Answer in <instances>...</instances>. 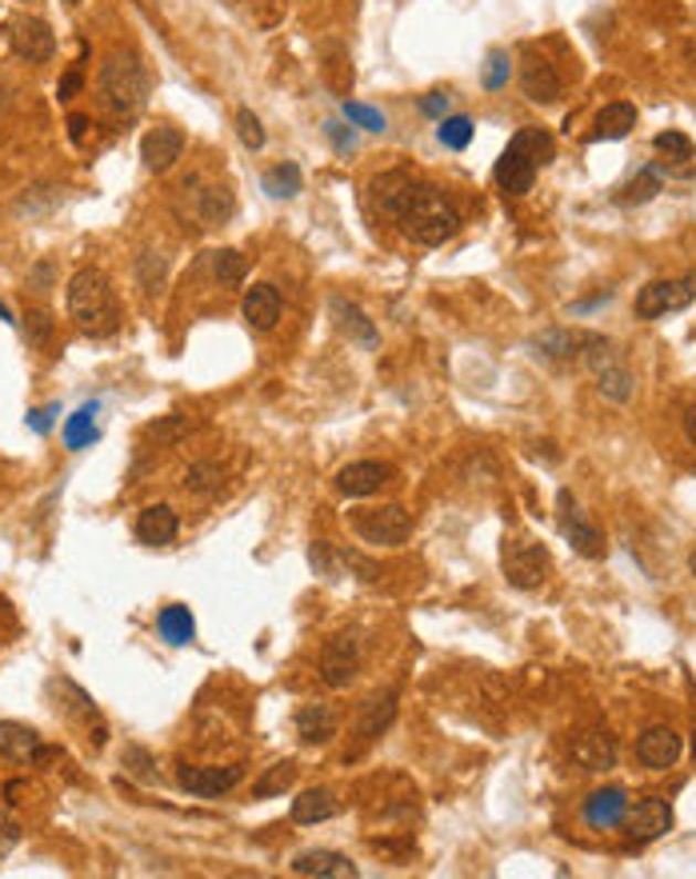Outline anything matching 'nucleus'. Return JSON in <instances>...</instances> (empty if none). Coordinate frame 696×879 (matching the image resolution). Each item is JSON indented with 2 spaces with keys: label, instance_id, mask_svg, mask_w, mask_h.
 I'll use <instances>...</instances> for the list:
<instances>
[{
  "label": "nucleus",
  "instance_id": "53",
  "mask_svg": "<svg viewBox=\"0 0 696 879\" xmlns=\"http://www.w3.org/2000/svg\"><path fill=\"white\" fill-rule=\"evenodd\" d=\"M685 436H688V444L696 448V404L688 409V416H685Z\"/></svg>",
  "mask_w": 696,
  "mask_h": 879
},
{
  "label": "nucleus",
  "instance_id": "46",
  "mask_svg": "<svg viewBox=\"0 0 696 879\" xmlns=\"http://www.w3.org/2000/svg\"><path fill=\"white\" fill-rule=\"evenodd\" d=\"M17 844H21V824L0 812V859L9 856V851L17 848Z\"/></svg>",
  "mask_w": 696,
  "mask_h": 879
},
{
  "label": "nucleus",
  "instance_id": "26",
  "mask_svg": "<svg viewBox=\"0 0 696 879\" xmlns=\"http://www.w3.org/2000/svg\"><path fill=\"white\" fill-rule=\"evenodd\" d=\"M36 748H41V732L36 728H29L21 720H0V755L4 760L24 764V760L36 755Z\"/></svg>",
  "mask_w": 696,
  "mask_h": 879
},
{
  "label": "nucleus",
  "instance_id": "47",
  "mask_svg": "<svg viewBox=\"0 0 696 879\" xmlns=\"http://www.w3.org/2000/svg\"><path fill=\"white\" fill-rule=\"evenodd\" d=\"M81 84H85V73H81V64H73V68L61 76V84H56V100H73V96L81 93Z\"/></svg>",
  "mask_w": 696,
  "mask_h": 879
},
{
  "label": "nucleus",
  "instance_id": "23",
  "mask_svg": "<svg viewBox=\"0 0 696 879\" xmlns=\"http://www.w3.org/2000/svg\"><path fill=\"white\" fill-rule=\"evenodd\" d=\"M681 735L673 732V728H648V732L641 735V743H636V755H641L644 767H653V772H668V767L681 760Z\"/></svg>",
  "mask_w": 696,
  "mask_h": 879
},
{
  "label": "nucleus",
  "instance_id": "35",
  "mask_svg": "<svg viewBox=\"0 0 696 879\" xmlns=\"http://www.w3.org/2000/svg\"><path fill=\"white\" fill-rule=\"evenodd\" d=\"M296 784V764L293 760H281V764H273L268 772L261 775L253 784V796L256 799H273V796H285L288 787Z\"/></svg>",
  "mask_w": 696,
  "mask_h": 879
},
{
  "label": "nucleus",
  "instance_id": "49",
  "mask_svg": "<svg viewBox=\"0 0 696 879\" xmlns=\"http://www.w3.org/2000/svg\"><path fill=\"white\" fill-rule=\"evenodd\" d=\"M125 767H133V772L145 775V780H152V760H148L145 748H128V752H125Z\"/></svg>",
  "mask_w": 696,
  "mask_h": 879
},
{
  "label": "nucleus",
  "instance_id": "21",
  "mask_svg": "<svg viewBox=\"0 0 696 879\" xmlns=\"http://www.w3.org/2000/svg\"><path fill=\"white\" fill-rule=\"evenodd\" d=\"M281 308H285V300H281V293H276L273 284H253L241 300L244 325L253 328V332H273L276 320H281Z\"/></svg>",
  "mask_w": 696,
  "mask_h": 879
},
{
  "label": "nucleus",
  "instance_id": "31",
  "mask_svg": "<svg viewBox=\"0 0 696 879\" xmlns=\"http://www.w3.org/2000/svg\"><path fill=\"white\" fill-rule=\"evenodd\" d=\"M636 128V108L624 105V100H616V105L601 108V116H597V128H592L589 140H624L629 133Z\"/></svg>",
  "mask_w": 696,
  "mask_h": 879
},
{
  "label": "nucleus",
  "instance_id": "5",
  "mask_svg": "<svg viewBox=\"0 0 696 879\" xmlns=\"http://www.w3.org/2000/svg\"><path fill=\"white\" fill-rule=\"evenodd\" d=\"M580 360H584V368L592 372V380H597V388H601L604 400H612V404H629V400H633L636 377H633V368L624 364L621 352L612 348V340H604V336L597 332Z\"/></svg>",
  "mask_w": 696,
  "mask_h": 879
},
{
  "label": "nucleus",
  "instance_id": "27",
  "mask_svg": "<svg viewBox=\"0 0 696 879\" xmlns=\"http://www.w3.org/2000/svg\"><path fill=\"white\" fill-rule=\"evenodd\" d=\"M337 812H340V804L328 787H308V792H300V796L293 799V824H300V827L325 824V819H333Z\"/></svg>",
  "mask_w": 696,
  "mask_h": 879
},
{
  "label": "nucleus",
  "instance_id": "12",
  "mask_svg": "<svg viewBox=\"0 0 696 879\" xmlns=\"http://www.w3.org/2000/svg\"><path fill=\"white\" fill-rule=\"evenodd\" d=\"M357 668H360V644L352 636H333L320 648V680L328 688H348V684L357 680Z\"/></svg>",
  "mask_w": 696,
  "mask_h": 879
},
{
  "label": "nucleus",
  "instance_id": "50",
  "mask_svg": "<svg viewBox=\"0 0 696 879\" xmlns=\"http://www.w3.org/2000/svg\"><path fill=\"white\" fill-rule=\"evenodd\" d=\"M53 416H56V404H49V409H32L29 412V428L44 436V432L53 428Z\"/></svg>",
  "mask_w": 696,
  "mask_h": 879
},
{
  "label": "nucleus",
  "instance_id": "38",
  "mask_svg": "<svg viewBox=\"0 0 696 879\" xmlns=\"http://www.w3.org/2000/svg\"><path fill=\"white\" fill-rule=\"evenodd\" d=\"M653 148L665 160H676V165H688V160H693V152H696L693 140H688L685 133H676V128H668V133H656Z\"/></svg>",
  "mask_w": 696,
  "mask_h": 879
},
{
  "label": "nucleus",
  "instance_id": "34",
  "mask_svg": "<svg viewBox=\"0 0 696 879\" xmlns=\"http://www.w3.org/2000/svg\"><path fill=\"white\" fill-rule=\"evenodd\" d=\"M212 276H217V284H221V288H241L244 276H249V261H244L236 248L212 252Z\"/></svg>",
  "mask_w": 696,
  "mask_h": 879
},
{
  "label": "nucleus",
  "instance_id": "1",
  "mask_svg": "<svg viewBox=\"0 0 696 879\" xmlns=\"http://www.w3.org/2000/svg\"><path fill=\"white\" fill-rule=\"evenodd\" d=\"M148 88H152L148 68L133 49H113L101 64V73H96V100L116 120L137 116L148 105Z\"/></svg>",
  "mask_w": 696,
  "mask_h": 879
},
{
  "label": "nucleus",
  "instance_id": "30",
  "mask_svg": "<svg viewBox=\"0 0 696 879\" xmlns=\"http://www.w3.org/2000/svg\"><path fill=\"white\" fill-rule=\"evenodd\" d=\"M333 316H337V328L345 336H352V340H357V345H365V348H377V328H372V320L365 313H360L357 304L352 300H345V296H337V300H333Z\"/></svg>",
  "mask_w": 696,
  "mask_h": 879
},
{
  "label": "nucleus",
  "instance_id": "9",
  "mask_svg": "<svg viewBox=\"0 0 696 879\" xmlns=\"http://www.w3.org/2000/svg\"><path fill=\"white\" fill-rule=\"evenodd\" d=\"M696 300V273L681 276V280H653L636 293V316L641 320H661L668 313H681Z\"/></svg>",
  "mask_w": 696,
  "mask_h": 879
},
{
  "label": "nucleus",
  "instance_id": "32",
  "mask_svg": "<svg viewBox=\"0 0 696 879\" xmlns=\"http://www.w3.org/2000/svg\"><path fill=\"white\" fill-rule=\"evenodd\" d=\"M96 439V404H81L73 416L64 420V448L81 452Z\"/></svg>",
  "mask_w": 696,
  "mask_h": 879
},
{
  "label": "nucleus",
  "instance_id": "33",
  "mask_svg": "<svg viewBox=\"0 0 696 879\" xmlns=\"http://www.w3.org/2000/svg\"><path fill=\"white\" fill-rule=\"evenodd\" d=\"M392 716H397V696H392V691L384 696V700H372L369 708H365V716H360V723H357L360 743L377 740V735L392 723Z\"/></svg>",
  "mask_w": 696,
  "mask_h": 879
},
{
  "label": "nucleus",
  "instance_id": "28",
  "mask_svg": "<svg viewBox=\"0 0 696 879\" xmlns=\"http://www.w3.org/2000/svg\"><path fill=\"white\" fill-rule=\"evenodd\" d=\"M597 332H577V328H549V332L537 336V348L552 360H580L584 348L592 345Z\"/></svg>",
  "mask_w": 696,
  "mask_h": 879
},
{
  "label": "nucleus",
  "instance_id": "44",
  "mask_svg": "<svg viewBox=\"0 0 696 879\" xmlns=\"http://www.w3.org/2000/svg\"><path fill=\"white\" fill-rule=\"evenodd\" d=\"M49 332H53V320H49L44 313L24 316V336H29V345H44V340H49Z\"/></svg>",
  "mask_w": 696,
  "mask_h": 879
},
{
  "label": "nucleus",
  "instance_id": "6",
  "mask_svg": "<svg viewBox=\"0 0 696 879\" xmlns=\"http://www.w3.org/2000/svg\"><path fill=\"white\" fill-rule=\"evenodd\" d=\"M500 568H505V580L520 592H532L549 580V568H552V555L545 544L537 540H528V536H513L505 540L500 548Z\"/></svg>",
  "mask_w": 696,
  "mask_h": 879
},
{
  "label": "nucleus",
  "instance_id": "48",
  "mask_svg": "<svg viewBox=\"0 0 696 879\" xmlns=\"http://www.w3.org/2000/svg\"><path fill=\"white\" fill-rule=\"evenodd\" d=\"M53 276H56V268H53V261H41L36 264V268H32L29 273V288L32 293H49V288H53Z\"/></svg>",
  "mask_w": 696,
  "mask_h": 879
},
{
  "label": "nucleus",
  "instance_id": "8",
  "mask_svg": "<svg viewBox=\"0 0 696 879\" xmlns=\"http://www.w3.org/2000/svg\"><path fill=\"white\" fill-rule=\"evenodd\" d=\"M416 189H421V180L412 177L409 168H389V172L369 180V204L377 216L401 220L404 209L412 204V197H416Z\"/></svg>",
  "mask_w": 696,
  "mask_h": 879
},
{
  "label": "nucleus",
  "instance_id": "17",
  "mask_svg": "<svg viewBox=\"0 0 696 879\" xmlns=\"http://www.w3.org/2000/svg\"><path fill=\"white\" fill-rule=\"evenodd\" d=\"M520 93H525L532 105H552V100H560L565 84H560V73L545 61V56L528 53L525 64H520Z\"/></svg>",
  "mask_w": 696,
  "mask_h": 879
},
{
  "label": "nucleus",
  "instance_id": "59",
  "mask_svg": "<svg viewBox=\"0 0 696 879\" xmlns=\"http://www.w3.org/2000/svg\"><path fill=\"white\" fill-rule=\"evenodd\" d=\"M21 4H29V0H21Z\"/></svg>",
  "mask_w": 696,
  "mask_h": 879
},
{
  "label": "nucleus",
  "instance_id": "55",
  "mask_svg": "<svg viewBox=\"0 0 696 879\" xmlns=\"http://www.w3.org/2000/svg\"><path fill=\"white\" fill-rule=\"evenodd\" d=\"M4 105H9V100H4V84H0V108H4Z\"/></svg>",
  "mask_w": 696,
  "mask_h": 879
},
{
  "label": "nucleus",
  "instance_id": "15",
  "mask_svg": "<svg viewBox=\"0 0 696 879\" xmlns=\"http://www.w3.org/2000/svg\"><path fill=\"white\" fill-rule=\"evenodd\" d=\"M624 827H629V839H636V844H653V839H661L668 827H673V807H668L661 796H644L641 804L624 816Z\"/></svg>",
  "mask_w": 696,
  "mask_h": 879
},
{
  "label": "nucleus",
  "instance_id": "25",
  "mask_svg": "<svg viewBox=\"0 0 696 879\" xmlns=\"http://www.w3.org/2000/svg\"><path fill=\"white\" fill-rule=\"evenodd\" d=\"M337 728L340 720L328 703H305L296 712V735H300V743H328L337 735Z\"/></svg>",
  "mask_w": 696,
  "mask_h": 879
},
{
  "label": "nucleus",
  "instance_id": "19",
  "mask_svg": "<svg viewBox=\"0 0 696 879\" xmlns=\"http://www.w3.org/2000/svg\"><path fill=\"white\" fill-rule=\"evenodd\" d=\"M572 760H577L584 772H609L616 764V740H612L604 728H592V732L572 735Z\"/></svg>",
  "mask_w": 696,
  "mask_h": 879
},
{
  "label": "nucleus",
  "instance_id": "7",
  "mask_svg": "<svg viewBox=\"0 0 696 879\" xmlns=\"http://www.w3.org/2000/svg\"><path fill=\"white\" fill-rule=\"evenodd\" d=\"M352 532L372 548H401L412 532V516L401 504H380V508H357L348 516Z\"/></svg>",
  "mask_w": 696,
  "mask_h": 879
},
{
  "label": "nucleus",
  "instance_id": "18",
  "mask_svg": "<svg viewBox=\"0 0 696 879\" xmlns=\"http://www.w3.org/2000/svg\"><path fill=\"white\" fill-rule=\"evenodd\" d=\"M392 480V468L380 460H352L345 464V468L337 472V493L340 496H352V500H360V496H372L380 493L384 484Z\"/></svg>",
  "mask_w": 696,
  "mask_h": 879
},
{
  "label": "nucleus",
  "instance_id": "10",
  "mask_svg": "<svg viewBox=\"0 0 696 879\" xmlns=\"http://www.w3.org/2000/svg\"><path fill=\"white\" fill-rule=\"evenodd\" d=\"M244 780V764H209V767H197V764H180L177 767V784L189 792V796H201V799H217V796H229L232 787Z\"/></svg>",
  "mask_w": 696,
  "mask_h": 879
},
{
  "label": "nucleus",
  "instance_id": "56",
  "mask_svg": "<svg viewBox=\"0 0 696 879\" xmlns=\"http://www.w3.org/2000/svg\"><path fill=\"white\" fill-rule=\"evenodd\" d=\"M64 4H68V9H76V4H81V0H64Z\"/></svg>",
  "mask_w": 696,
  "mask_h": 879
},
{
  "label": "nucleus",
  "instance_id": "2",
  "mask_svg": "<svg viewBox=\"0 0 696 879\" xmlns=\"http://www.w3.org/2000/svg\"><path fill=\"white\" fill-rule=\"evenodd\" d=\"M64 308H68V320L93 340H105L120 328V308H116L113 284L101 268H81V273L68 280V293H64Z\"/></svg>",
  "mask_w": 696,
  "mask_h": 879
},
{
  "label": "nucleus",
  "instance_id": "11",
  "mask_svg": "<svg viewBox=\"0 0 696 879\" xmlns=\"http://www.w3.org/2000/svg\"><path fill=\"white\" fill-rule=\"evenodd\" d=\"M557 508H560V532H565V540H569L572 548H577L584 560H601L604 555V536L601 528L589 520V516L580 512L577 500H572L569 493L557 496Z\"/></svg>",
  "mask_w": 696,
  "mask_h": 879
},
{
  "label": "nucleus",
  "instance_id": "13",
  "mask_svg": "<svg viewBox=\"0 0 696 879\" xmlns=\"http://www.w3.org/2000/svg\"><path fill=\"white\" fill-rule=\"evenodd\" d=\"M184 192L189 197V212L201 229H212V224H224V220L236 212V200L224 184H201V180H184Z\"/></svg>",
  "mask_w": 696,
  "mask_h": 879
},
{
  "label": "nucleus",
  "instance_id": "39",
  "mask_svg": "<svg viewBox=\"0 0 696 879\" xmlns=\"http://www.w3.org/2000/svg\"><path fill=\"white\" fill-rule=\"evenodd\" d=\"M665 177L656 172V168H641V177L629 180V189H624V204H644V200H653L661 192Z\"/></svg>",
  "mask_w": 696,
  "mask_h": 879
},
{
  "label": "nucleus",
  "instance_id": "14",
  "mask_svg": "<svg viewBox=\"0 0 696 879\" xmlns=\"http://www.w3.org/2000/svg\"><path fill=\"white\" fill-rule=\"evenodd\" d=\"M180 157H184V133L177 125L148 128L145 140H140V160H145L148 172H169Z\"/></svg>",
  "mask_w": 696,
  "mask_h": 879
},
{
  "label": "nucleus",
  "instance_id": "29",
  "mask_svg": "<svg viewBox=\"0 0 696 879\" xmlns=\"http://www.w3.org/2000/svg\"><path fill=\"white\" fill-rule=\"evenodd\" d=\"M157 632H160V639H165V644H172V648H184V644H192V639H197V619H192V612L184 604H169V607H160Z\"/></svg>",
  "mask_w": 696,
  "mask_h": 879
},
{
  "label": "nucleus",
  "instance_id": "40",
  "mask_svg": "<svg viewBox=\"0 0 696 879\" xmlns=\"http://www.w3.org/2000/svg\"><path fill=\"white\" fill-rule=\"evenodd\" d=\"M436 137H441L444 148H468V140H473V120H468V116H444L441 128H436Z\"/></svg>",
  "mask_w": 696,
  "mask_h": 879
},
{
  "label": "nucleus",
  "instance_id": "54",
  "mask_svg": "<svg viewBox=\"0 0 696 879\" xmlns=\"http://www.w3.org/2000/svg\"><path fill=\"white\" fill-rule=\"evenodd\" d=\"M12 628V616H9V604H4V600H0V636H4V632Z\"/></svg>",
  "mask_w": 696,
  "mask_h": 879
},
{
  "label": "nucleus",
  "instance_id": "3",
  "mask_svg": "<svg viewBox=\"0 0 696 879\" xmlns=\"http://www.w3.org/2000/svg\"><path fill=\"white\" fill-rule=\"evenodd\" d=\"M557 157V140L545 128H520L517 137L508 140V148L496 160V184L505 197H525L532 192V180L545 165Z\"/></svg>",
  "mask_w": 696,
  "mask_h": 879
},
{
  "label": "nucleus",
  "instance_id": "36",
  "mask_svg": "<svg viewBox=\"0 0 696 879\" xmlns=\"http://www.w3.org/2000/svg\"><path fill=\"white\" fill-rule=\"evenodd\" d=\"M261 184L273 200H288V197L300 192V168H296L293 160H285V165L268 168V172L261 177Z\"/></svg>",
  "mask_w": 696,
  "mask_h": 879
},
{
  "label": "nucleus",
  "instance_id": "43",
  "mask_svg": "<svg viewBox=\"0 0 696 879\" xmlns=\"http://www.w3.org/2000/svg\"><path fill=\"white\" fill-rule=\"evenodd\" d=\"M345 120L348 125L365 128V133H384V116L377 108H365V105H345Z\"/></svg>",
  "mask_w": 696,
  "mask_h": 879
},
{
  "label": "nucleus",
  "instance_id": "20",
  "mask_svg": "<svg viewBox=\"0 0 696 879\" xmlns=\"http://www.w3.org/2000/svg\"><path fill=\"white\" fill-rule=\"evenodd\" d=\"M293 876H317V879H352L357 864L333 848H308L293 856Z\"/></svg>",
  "mask_w": 696,
  "mask_h": 879
},
{
  "label": "nucleus",
  "instance_id": "51",
  "mask_svg": "<svg viewBox=\"0 0 696 879\" xmlns=\"http://www.w3.org/2000/svg\"><path fill=\"white\" fill-rule=\"evenodd\" d=\"M421 108H424V113H429V116H441V120H444V108H449V96H444V93H429V96H424V100H421Z\"/></svg>",
  "mask_w": 696,
  "mask_h": 879
},
{
  "label": "nucleus",
  "instance_id": "45",
  "mask_svg": "<svg viewBox=\"0 0 696 879\" xmlns=\"http://www.w3.org/2000/svg\"><path fill=\"white\" fill-rule=\"evenodd\" d=\"M325 133H328V140H333V148H337L340 157H348V152H352V148H357V137H352V128L337 125V120H328V125H325Z\"/></svg>",
  "mask_w": 696,
  "mask_h": 879
},
{
  "label": "nucleus",
  "instance_id": "37",
  "mask_svg": "<svg viewBox=\"0 0 696 879\" xmlns=\"http://www.w3.org/2000/svg\"><path fill=\"white\" fill-rule=\"evenodd\" d=\"M221 484H224V468L217 460H201L184 472V493L212 496V493H221Z\"/></svg>",
  "mask_w": 696,
  "mask_h": 879
},
{
  "label": "nucleus",
  "instance_id": "24",
  "mask_svg": "<svg viewBox=\"0 0 696 879\" xmlns=\"http://www.w3.org/2000/svg\"><path fill=\"white\" fill-rule=\"evenodd\" d=\"M629 816V796H624L621 787H601V792H592L584 799V819L589 827H616L624 824Z\"/></svg>",
  "mask_w": 696,
  "mask_h": 879
},
{
  "label": "nucleus",
  "instance_id": "42",
  "mask_svg": "<svg viewBox=\"0 0 696 879\" xmlns=\"http://www.w3.org/2000/svg\"><path fill=\"white\" fill-rule=\"evenodd\" d=\"M508 73H513V61H508V53H488V68H485V88L488 93H496V88H505L508 84Z\"/></svg>",
  "mask_w": 696,
  "mask_h": 879
},
{
  "label": "nucleus",
  "instance_id": "16",
  "mask_svg": "<svg viewBox=\"0 0 696 879\" xmlns=\"http://www.w3.org/2000/svg\"><path fill=\"white\" fill-rule=\"evenodd\" d=\"M12 53L29 64L53 61V53H56L53 29H49L41 17H24V21H17L12 24Z\"/></svg>",
  "mask_w": 696,
  "mask_h": 879
},
{
  "label": "nucleus",
  "instance_id": "22",
  "mask_svg": "<svg viewBox=\"0 0 696 879\" xmlns=\"http://www.w3.org/2000/svg\"><path fill=\"white\" fill-rule=\"evenodd\" d=\"M137 540L140 544H148V548H165V544H172L177 540V532H180V516L172 512L169 504H148V508H140V516H137Z\"/></svg>",
  "mask_w": 696,
  "mask_h": 879
},
{
  "label": "nucleus",
  "instance_id": "52",
  "mask_svg": "<svg viewBox=\"0 0 696 879\" xmlns=\"http://www.w3.org/2000/svg\"><path fill=\"white\" fill-rule=\"evenodd\" d=\"M85 133H88V116H81V113H73V116H68V137H73L76 145H81V140H85Z\"/></svg>",
  "mask_w": 696,
  "mask_h": 879
},
{
  "label": "nucleus",
  "instance_id": "57",
  "mask_svg": "<svg viewBox=\"0 0 696 879\" xmlns=\"http://www.w3.org/2000/svg\"><path fill=\"white\" fill-rule=\"evenodd\" d=\"M688 568H693V572H696V552H693V560H688Z\"/></svg>",
  "mask_w": 696,
  "mask_h": 879
},
{
  "label": "nucleus",
  "instance_id": "58",
  "mask_svg": "<svg viewBox=\"0 0 696 879\" xmlns=\"http://www.w3.org/2000/svg\"><path fill=\"white\" fill-rule=\"evenodd\" d=\"M693 760H696V732H693Z\"/></svg>",
  "mask_w": 696,
  "mask_h": 879
},
{
  "label": "nucleus",
  "instance_id": "41",
  "mask_svg": "<svg viewBox=\"0 0 696 879\" xmlns=\"http://www.w3.org/2000/svg\"><path fill=\"white\" fill-rule=\"evenodd\" d=\"M236 137H241V145L244 148H264V128H261V120H256V113L253 108H236Z\"/></svg>",
  "mask_w": 696,
  "mask_h": 879
},
{
  "label": "nucleus",
  "instance_id": "4",
  "mask_svg": "<svg viewBox=\"0 0 696 879\" xmlns=\"http://www.w3.org/2000/svg\"><path fill=\"white\" fill-rule=\"evenodd\" d=\"M404 229V236L416 244H424V248H436V244L453 241L456 232H461V209H456L453 200L444 197L436 184H424L416 189V197H412V204L404 209V216L397 220Z\"/></svg>",
  "mask_w": 696,
  "mask_h": 879
}]
</instances>
